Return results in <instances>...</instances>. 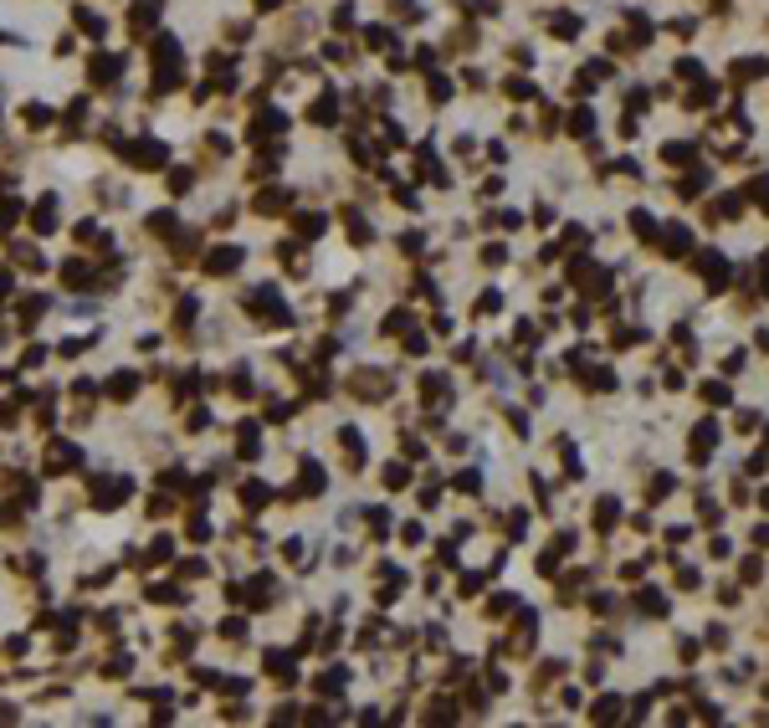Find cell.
Returning <instances> with one entry per match:
<instances>
[{
    "mask_svg": "<svg viewBox=\"0 0 769 728\" xmlns=\"http://www.w3.org/2000/svg\"><path fill=\"white\" fill-rule=\"evenodd\" d=\"M128 492H134L128 477H93V503H98V508H119Z\"/></svg>",
    "mask_w": 769,
    "mask_h": 728,
    "instance_id": "1",
    "label": "cell"
},
{
    "mask_svg": "<svg viewBox=\"0 0 769 728\" xmlns=\"http://www.w3.org/2000/svg\"><path fill=\"white\" fill-rule=\"evenodd\" d=\"M246 313H257V318H267V323H288V308L277 303V293H272V288H257L252 297H246Z\"/></svg>",
    "mask_w": 769,
    "mask_h": 728,
    "instance_id": "2",
    "label": "cell"
},
{
    "mask_svg": "<svg viewBox=\"0 0 769 728\" xmlns=\"http://www.w3.org/2000/svg\"><path fill=\"white\" fill-rule=\"evenodd\" d=\"M241 257H246L241 246H216V252L205 257V277H231V272L241 267Z\"/></svg>",
    "mask_w": 769,
    "mask_h": 728,
    "instance_id": "3",
    "label": "cell"
},
{
    "mask_svg": "<svg viewBox=\"0 0 769 728\" xmlns=\"http://www.w3.org/2000/svg\"><path fill=\"white\" fill-rule=\"evenodd\" d=\"M123 159H128V164H139V170H149V164H164V144H154V139L123 144Z\"/></svg>",
    "mask_w": 769,
    "mask_h": 728,
    "instance_id": "4",
    "label": "cell"
},
{
    "mask_svg": "<svg viewBox=\"0 0 769 728\" xmlns=\"http://www.w3.org/2000/svg\"><path fill=\"white\" fill-rule=\"evenodd\" d=\"M67 467H77V447H67V441H57V447H51V457H46V477L67 472Z\"/></svg>",
    "mask_w": 769,
    "mask_h": 728,
    "instance_id": "5",
    "label": "cell"
},
{
    "mask_svg": "<svg viewBox=\"0 0 769 728\" xmlns=\"http://www.w3.org/2000/svg\"><path fill=\"white\" fill-rule=\"evenodd\" d=\"M134 390H139V374H134V370H119V374L108 380V395H113V400H134Z\"/></svg>",
    "mask_w": 769,
    "mask_h": 728,
    "instance_id": "6",
    "label": "cell"
},
{
    "mask_svg": "<svg viewBox=\"0 0 769 728\" xmlns=\"http://www.w3.org/2000/svg\"><path fill=\"white\" fill-rule=\"evenodd\" d=\"M257 211H262V216H282V211H288V190H262V195H257Z\"/></svg>",
    "mask_w": 769,
    "mask_h": 728,
    "instance_id": "7",
    "label": "cell"
},
{
    "mask_svg": "<svg viewBox=\"0 0 769 728\" xmlns=\"http://www.w3.org/2000/svg\"><path fill=\"white\" fill-rule=\"evenodd\" d=\"M51 211H57V200H42V205L31 211V226L42 231V236H46V231H57V216H51Z\"/></svg>",
    "mask_w": 769,
    "mask_h": 728,
    "instance_id": "8",
    "label": "cell"
},
{
    "mask_svg": "<svg viewBox=\"0 0 769 728\" xmlns=\"http://www.w3.org/2000/svg\"><path fill=\"white\" fill-rule=\"evenodd\" d=\"M267 672H272V677H288V682L297 677V667H293L288 652H267Z\"/></svg>",
    "mask_w": 769,
    "mask_h": 728,
    "instance_id": "9",
    "label": "cell"
},
{
    "mask_svg": "<svg viewBox=\"0 0 769 728\" xmlns=\"http://www.w3.org/2000/svg\"><path fill=\"white\" fill-rule=\"evenodd\" d=\"M267 498H272V492H267L262 483H246V487H241V508H252V513L267 508Z\"/></svg>",
    "mask_w": 769,
    "mask_h": 728,
    "instance_id": "10",
    "label": "cell"
},
{
    "mask_svg": "<svg viewBox=\"0 0 769 728\" xmlns=\"http://www.w3.org/2000/svg\"><path fill=\"white\" fill-rule=\"evenodd\" d=\"M154 10H159V0H134V31H144L154 21Z\"/></svg>",
    "mask_w": 769,
    "mask_h": 728,
    "instance_id": "11",
    "label": "cell"
},
{
    "mask_svg": "<svg viewBox=\"0 0 769 728\" xmlns=\"http://www.w3.org/2000/svg\"><path fill=\"white\" fill-rule=\"evenodd\" d=\"M236 441H241V457H257V447H262V441H257V426H241Z\"/></svg>",
    "mask_w": 769,
    "mask_h": 728,
    "instance_id": "12",
    "label": "cell"
},
{
    "mask_svg": "<svg viewBox=\"0 0 769 728\" xmlns=\"http://www.w3.org/2000/svg\"><path fill=\"white\" fill-rule=\"evenodd\" d=\"M113 72H119V57H98L93 62V83H108Z\"/></svg>",
    "mask_w": 769,
    "mask_h": 728,
    "instance_id": "13",
    "label": "cell"
},
{
    "mask_svg": "<svg viewBox=\"0 0 769 728\" xmlns=\"http://www.w3.org/2000/svg\"><path fill=\"white\" fill-rule=\"evenodd\" d=\"M62 277H67V288H87V267H83V262H67V267H62Z\"/></svg>",
    "mask_w": 769,
    "mask_h": 728,
    "instance_id": "14",
    "label": "cell"
},
{
    "mask_svg": "<svg viewBox=\"0 0 769 728\" xmlns=\"http://www.w3.org/2000/svg\"><path fill=\"white\" fill-rule=\"evenodd\" d=\"M318 483H323V472H318L313 462H303V477H297V487H303V492H318Z\"/></svg>",
    "mask_w": 769,
    "mask_h": 728,
    "instance_id": "15",
    "label": "cell"
},
{
    "mask_svg": "<svg viewBox=\"0 0 769 728\" xmlns=\"http://www.w3.org/2000/svg\"><path fill=\"white\" fill-rule=\"evenodd\" d=\"M16 211H21L16 200H0V236H6V231L16 226Z\"/></svg>",
    "mask_w": 769,
    "mask_h": 728,
    "instance_id": "16",
    "label": "cell"
},
{
    "mask_svg": "<svg viewBox=\"0 0 769 728\" xmlns=\"http://www.w3.org/2000/svg\"><path fill=\"white\" fill-rule=\"evenodd\" d=\"M149 600H169V605H175L180 590H175V584H149Z\"/></svg>",
    "mask_w": 769,
    "mask_h": 728,
    "instance_id": "17",
    "label": "cell"
},
{
    "mask_svg": "<svg viewBox=\"0 0 769 728\" xmlns=\"http://www.w3.org/2000/svg\"><path fill=\"white\" fill-rule=\"evenodd\" d=\"M190 539H195V544H205V539H211V523H205V518H200V513H195V518H190Z\"/></svg>",
    "mask_w": 769,
    "mask_h": 728,
    "instance_id": "18",
    "label": "cell"
},
{
    "mask_svg": "<svg viewBox=\"0 0 769 728\" xmlns=\"http://www.w3.org/2000/svg\"><path fill=\"white\" fill-rule=\"evenodd\" d=\"M205 575V559H185V564H180V580H200Z\"/></svg>",
    "mask_w": 769,
    "mask_h": 728,
    "instance_id": "19",
    "label": "cell"
},
{
    "mask_svg": "<svg viewBox=\"0 0 769 728\" xmlns=\"http://www.w3.org/2000/svg\"><path fill=\"white\" fill-rule=\"evenodd\" d=\"M26 123H31V128H46V123H51V113H46V108H36V103H31V108H26Z\"/></svg>",
    "mask_w": 769,
    "mask_h": 728,
    "instance_id": "20",
    "label": "cell"
},
{
    "mask_svg": "<svg viewBox=\"0 0 769 728\" xmlns=\"http://www.w3.org/2000/svg\"><path fill=\"white\" fill-rule=\"evenodd\" d=\"M221 631H226L231 641H241V636H246V621H241V616H231V621H226V626H221Z\"/></svg>",
    "mask_w": 769,
    "mask_h": 728,
    "instance_id": "21",
    "label": "cell"
},
{
    "mask_svg": "<svg viewBox=\"0 0 769 728\" xmlns=\"http://www.w3.org/2000/svg\"><path fill=\"white\" fill-rule=\"evenodd\" d=\"M190 318H195V297H185V303H180V313H175V323H180V329H185V323H190Z\"/></svg>",
    "mask_w": 769,
    "mask_h": 728,
    "instance_id": "22",
    "label": "cell"
},
{
    "mask_svg": "<svg viewBox=\"0 0 769 728\" xmlns=\"http://www.w3.org/2000/svg\"><path fill=\"white\" fill-rule=\"evenodd\" d=\"M318 226H323L318 216H303V220H297V231H303V236H318Z\"/></svg>",
    "mask_w": 769,
    "mask_h": 728,
    "instance_id": "23",
    "label": "cell"
},
{
    "mask_svg": "<svg viewBox=\"0 0 769 728\" xmlns=\"http://www.w3.org/2000/svg\"><path fill=\"white\" fill-rule=\"evenodd\" d=\"M169 190H175V195H180V190H190V175H185V170H175V175H169Z\"/></svg>",
    "mask_w": 769,
    "mask_h": 728,
    "instance_id": "24",
    "label": "cell"
},
{
    "mask_svg": "<svg viewBox=\"0 0 769 728\" xmlns=\"http://www.w3.org/2000/svg\"><path fill=\"white\" fill-rule=\"evenodd\" d=\"M169 554H175V544H169V539H159V544L149 549V559H169Z\"/></svg>",
    "mask_w": 769,
    "mask_h": 728,
    "instance_id": "25",
    "label": "cell"
},
{
    "mask_svg": "<svg viewBox=\"0 0 769 728\" xmlns=\"http://www.w3.org/2000/svg\"><path fill=\"white\" fill-rule=\"evenodd\" d=\"M6 426H16V406H6V400H0V431H6Z\"/></svg>",
    "mask_w": 769,
    "mask_h": 728,
    "instance_id": "26",
    "label": "cell"
},
{
    "mask_svg": "<svg viewBox=\"0 0 769 728\" xmlns=\"http://www.w3.org/2000/svg\"><path fill=\"white\" fill-rule=\"evenodd\" d=\"M10 297V272H0V303Z\"/></svg>",
    "mask_w": 769,
    "mask_h": 728,
    "instance_id": "27",
    "label": "cell"
}]
</instances>
